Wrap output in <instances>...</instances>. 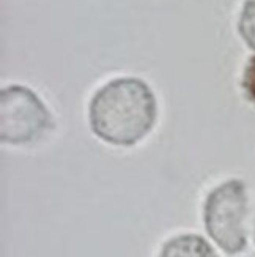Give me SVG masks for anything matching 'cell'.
<instances>
[{"label":"cell","instance_id":"cell-1","mask_svg":"<svg viewBox=\"0 0 255 257\" xmlns=\"http://www.w3.org/2000/svg\"><path fill=\"white\" fill-rule=\"evenodd\" d=\"M158 99L140 77L120 76L101 85L88 103V125L99 141L114 147H134L158 121Z\"/></svg>","mask_w":255,"mask_h":257},{"label":"cell","instance_id":"cell-2","mask_svg":"<svg viewBox=\"0 0 255 257\" xmlns=\"http://www.w3.org/2000/svg\"><path fill=\"white\" fill-rule=\"evenodd\" d=\"M247 215L249 194L241 178H228L205 197V230L227 255H238L247 249Z\"/></svg>","mask_w":255,"mask_h":257},{"label":"cell","instance_id":"cell-3","mask_svg":"<svg viewBox=\"0 0 255 257\" xmlns=\"http://www.w3.org/2000/svg\"><path fill=\"white\" fill-rule=\"evenodd\" d=\"M55 128L54 115L32 88L10 84L0 90V142L27 147Z\"/></svg>","mask_w":255,"mask_h":257},{"label":"cell","instance_id":"cell-4","mask_svg":"<svg viewBox=\"0 0 255 257\" xmlns=\"http://www.w3.org/2000/svg\"><path fill=\"white\" fill-rule=\"evenodd\" d=\"M158 257H219V254L205 237L181 233L165 241Z\"/></svg>","mask_w":255,"mask_h":257},{"label":"cell","instance_id":"cell-5","mask_svg":"<svg viewBox=\"0 0 255 257\" xmlns=\"http://www.w3.org/2000/svg\"><path fill=\"white\" fill-rule=\"evenodd\" d=\"M236 29L246 46L255 52V0H244L242 2Z\"/></svg>","mask_w":255,"mask_h":257},{"label":"cell","instance_id":"cell-6","mask_svg":"<svg viewBox=\"0 0 255 257\" xmlns=\"http://www.w3.org/2000/svg\"><path fill=\"white\" fill-rule=\"evenodd\" d=\"M241 93L246 99L247 104L255 109V54L250 55L247 62L244 63V68L241 73Z\"/></svg>","mask_w":255,"mask_h":257},{"label":"cell","instance_id":"cell-7","mask_svg":"<svg viewBox=\"0 0 255 257\" xmlns=\"http://www.w3.org/2000/svg\"><path fill=\"white\" fill-rule=\"evenodd\" d=\"M253 243H255V222H253Z\"/></svg>","mask_w":255,"mask_h":257}]
</instances>
